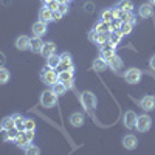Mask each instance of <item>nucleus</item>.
I'll return each mask as SVG.
<instances>
[{"instance_id": "nucleus-46", "label": "nucleus", "mask_w": 155, "mask_h": 155, "mask_svg": "<svg viewBox=\"0 0 155 155\" xmlns=\"http://www.w3.org/2000/svg\"><path fill=\"white\" fill-rule=\"evenodd\" d=\"M149 3H150L152 6H155V0H149Z\"/></svg>"}, {"instance_id": "nucleus-25", "label": "nucleus", "mask_w": 155, "mask_h": 155, "mask_svg": "<svg viewBox=\"0 0 155 155\" xmlns=\"http://www.w3.org/2000/svg\"><path fill=\"white\" fill-rule=\"evenodd\" d=\"M120 19H121V22H127V23H132V25L137 23V19H135V16H134L132 11H127V12H126V11H121Z\"/></svg>"}, {"instance_id": "nucleus-7", "label": "nucleus", "mask_w": 155, "mask_h": 155, "mask_svg": "<svg viewBox=\"0 0 155 155\" xmlns=\"http://www.w3.org/2000/svg\"><path fill=\"white\" fill-rule=\"evenodd\" d=\"M137 120H138V115L134 110H129V112L124 113L123 123H124V126L127 129H130V130H132V129H135V126H137Z\"/></svg>"}, {"instance_id": "nucleus-17", "label": "nucleus", "mask_w": 155, "mask_h": 155, "mask_svg": "<svg viewBox=\"0 0 155 155\" xmlns=\"http://www.w3.org/2000/svg\"><path fill=\"white\" fill-rule=\"evenodd\" d=\"M70 124H71L73 127H81V126L84 124V115H82L81 112L71 113V116H70Z\"/></svg>"}, {"instance_id": "nucleus-11", "label": "nucleus", "mask_w": 155, "mask_h": 155, "mask_svg": "<svg viewBox=\"0 0 155 155\" xmlns=\"http://www.w3.org/2000/svg\"><path fill=\"white\" fill-rule=\"evenodd\" d=\"M138 14H140L141 19H149V17H152V14H153V6H152L150 3H143V5L138 8Z\"/></svg>"}, {"instance_id": "nucleus-42", "label": "nucleus", "mask_w": 155, "mask_h": 155, "mask_svg": "<svg viewBox=\"0 0 155 155\" xmlns=\"http://www.w3.org/2000/svg\"><path fill=\"white\" fill-rule=\"evenodd\" d=\"M5 64H6V56L0 51V67H5Z\"/></svg>"}, {"instance_id": "nucleus-8", "label": "nucleus", "mask_w": 155, "mask_h": 155, "mask_svg": "<svg viewBox=\"0 0 155 155\" xmlns=\"http://www.w3.org/2000/svg\"><path fill=\"white\" fill-rule=\"evenodd\" d=\"M99 54H101V58L102 59H106V61H109L110 58H113L115 56V47L112 45V44H104V45H101V50H99Z\"/></svg>"}, {"instance_id": "nucleus-15", "label": "nucleus", "mask_w": 155, "mask_h": 155, "mask_svg": "<svg viewBox=\"0 0 155 155\" xmlns=\"http://www.w3.org/2000/svg\"><path fill=\"white\" fill-rule=\"evenodd\" d=\"M124 34L121 33V30H116V31H110L109 33V44H112L113 47H116L121 41H123Z\"/></svg>"}, {"instance_id": "nucleus-37", "label": "nucleus", "mask_w": 155, "mask_h": 155, "mask_svg": "<svg viewBox=\"0 0 155 155\" xmlns=\"http://www.w3.org/2000/svg\"><path fill=\"white\" fill-rule=\"evenodd\" d=\"M25 130H36V121L25 120Z\"/></svg>"}, {"instance_id": "nucleus-27", "label": "nucleus", "mask_w": 155, "mask_h": 155, "mask_svg": "<svg viewBox=\"0 0 155 155\" xmlns=\"http://www.w3.org/2000/svg\"><path fill=\"white\" fill-rule=\"evenodd\" d=\"M16 124H14V118L12 116H6V118L2 120V124H0V129L3 130H9V129H14Z\"/></svg>"}, {"instance_id": "nucleus-1", "label": "nucleus", "mask_w": 155, "mask_h": 155, "mask_svg": "<svg viewBox=\"0 0 155 155\" xmlns=\"http://www.w3.org/2000/svg\"><path fill=\"white\" fill-rule=\"evenodd\" d=\"M41 104L47 109H51L58 104V95L53 92V90H45V92L41 95Z\"/></svg>"}, {"instance_id": "nucleus-38", "label": "nucleus", "mask_w": 155, "mask_h": 155, "mask_svg": "<svg viewBox=\"0 0 155 155\" xmlns=\"http://www.w3.org/2000/svg\"><path fill=\"white\" fill-rule=\"evenodd\" d=\"M58 11L61 12L62 16H65L67 12H68V5H67V3H59V6H58Z\"/></svg>"}, {"instance_id": "nucleus-43", "label": "nucleus", "mask_w": 155, "mask_h": 155, "mask_svg": "<svg viewBox=\"0 0 155 155\" xmlns=\"http://www.w3.org/2000/svg\"><path fill=\"white\" fill-rule=\"evenodd\" d=\"M64 16L61 14V12L59 11H53V20H61Z\"/></svg>"}, {"instance_id": "nucleus-2", "label": "nucleus", "mask_w": 155, "mask_h": 155, "mask_svg": "<svg viewBox=\"0 0 155 155\" xmlns=\"http://www.w3.org/2000/svg\"><path fill=\"white\" fill-rule=\"evenodd\" d=\"M42 79H44L45 84L53 87L56 82H59V73H56L54 68H48L47 67L45 70H42Z\"/></svg>"}, {"instance_id": "nucleus-9", "label": "nucleus", "mask_w": 155, "mask_h": 155, "mask_svg": "<svg viewBox=\"0 0 155 155\" xmlns=\"http://www.w3.org/2000/svg\"><path fill=\"white\" fill-rule=\"evenodd\" d=\"M107 65L113 70V71H116V73H118V71H121L123 70V67H124V62H123V59L120 58V56H113V58H110L109 61H107Z\"/></svg>"}, {"instance_id": "nucleus-3", "label": "nucleus", "mask_w": 155, "mask_h": 155, "mask_svg": "<svg viewBox=\"0 0 155 155\" xmlns=\"http://www.w3.org/2000/svg\"><path fill=\"white\" fill-rule=\"evenodd\" d=\"M73 81H74V68H65L59 73V82L65 84L67 88L73 87Z\"/></svg>"}, {"instance_id": "nucleus-31", "label": "nucleus", "mask_w": 155, "mask_h": 155, "mask_svg": "<svg viewBox=\"0 0 155 155\" xmlns=\"http://www.w3.org/2000/svg\"><path fill=\"white\" fill-rule=\"evenodd\" d=\"M95 30L98 31V33H110V28H109V23H106V22H102V20H99L98 23H96V27H95Z\"/></svg>"}, {"instance_id": "nucleus-20", "label": "nucleus", "mask_w": 155, "mask_h": 155, "mask_svg": "<svg viewBox=\"0 0 155 155\" xmlns=\"http://www.w3.org/2000/svg\"><path fill=\"white\" fill-rule=\"evenodd\" d=\"M39 20H42V22H45V23L51 22V20H53V11L48 9L47 6L42 8L41 11H39Z\"/></svg>"}, {"instance_id": "nucleus-26", "label": "nucleus", "mask_w": 155, "mask_h": 155, "mask_svg": "<svg viewBox=\"0 0 155 155\" xmlns=\"http://www.w3.org/2000/svg\"><path fill=\"white\" fill-rule=\"evenodd\" d=\"M118 9H121V11H134V3L130 2V0H120L118 3L115 5Z\"/></svg>"}, {"instance_id": "nucleus-41", "label": "nucleus", "mask_w": 155, "mask_h": 155, "mask_svg": "<svg viewBox=\"0 0 155 155\" xmlns=\"http://www.w3.org/2000/svg\"><path fill=\"white\" fill-rule=\"evenodd\" d=\"M23 134H25V137H27L30 141H33V138H34V130H23Z\"/></svg>"}, {"instance_id": "nucleus-16", "label": "nucleus", "mask_w": 155, "mask_h": 155, "mask_svg": "<svg viewBox=\"0 0 155 155\" xmlns=\"http://www.w3.org/2000/svg\"><path fill=\"white\" fill-rule=\"evenodd\" d=\"M56 48H58V47H56L54 42H45L44 47H42L41 54L45 56V58H48V56H51V54H54V53H56Z\"/></svg>"}, {"instance_id": "nucleus-5", "label": "nucleus", "mask_w": 155, "mask_h": 155, "mask_svg": "<svg viewBox=\"0 0 155 155\" xmlns=\"http://www.w3.org/2000/svg\"><path fill=\"white\" fill-rule=\"evenodd\" d=\"M124 79L127 84H138L141 81V70L138 68H129L126 73H124Z\"/></svg>"}, {"instance_id": "nucleus-14", "label": "nucleus", "mask_w": 155, "mask_h": 155, "mask_svg": "<svg viewBox=\"0 0 155 155\" xmlns=\"http://www.w3.org/2000/svg\"><path fill=\"white\" fill-rule=\"evenodd\" d=\"M140 104H141V109H143V110L150 112V110L155 109V98L150 96V95H147V96H144L143 99H141Z\"/></svg>"}, {"instance_id": "nucleus-28", "label": "nucleus", "mask_w": 155, "mask_h": 155, "mask_svg": "<svg viewBox=\"0 0 155 155\" xmlns=\"http://www.w3.org/2000/svg\"><path fill=\"white\" fill-rule=\"evenodd\" d=\"M113 19H115V17H113L112 8H107V9H104V11L101 12V20H102V22H106V23L110 25V22H112Z\"/></svg>"}, {"instance_id": "nucleus-19", "label": "nucleus", "mask_w": 155, "mask_h": 155, "mask_svg": "<svg viewBox=\"0 0 155 155\" xmlns=\"http://www.w3.org/2000/svg\"><path fill=\"white\" fill-rule=\"evenodd\" d=\"M62 70L65 68H73V59L68 53H62L61 54V65H59Z\"/></svg>"}, {"instance_id": "nucleus-33", "label": "nucleus", "mask_w": 155, "mask_h": 155, "mask_svg": "<svg viewBox=\"0 0 155 155\" xmlns=\"http://www.w3.org/2000/svg\"><path fill=\"white\" fill-rule=\"evenodd\" d=\"M19 135V130L14 127V129H9V130H6V140L8 141H14Z\"/></svg>"}, {"instance_id": "nucleus-32", "label": "nucleus", "mask_w": 155, "mask_h": 155, "mask_svg": "<svg viewBox=\"0 0 155 155\" xmlns=\"http://www.w3.org/2000/svg\"><path fill=\"white\" fill-rule=\"evenodd\" d=\"M120 30H121V33H123L124 36H127V34H130V33H132V30H134V25H132V23H127V22H123Z\"/></svg>"}, {"instance_id": "nucleus-10", "label": "nucleus", "mask_w": 155, "mask_h": 155, "mask_svg": "<svg viewBox=\"0 0 155 155\" xmlns=\"http://www.w3.org/2000/svg\"><path fill=\"white\" fill-rule=\"evenodd\" d=\"M123 146L126 147V149H129V150H134V149H137V146H138V140H137V137L135 135H126L124 138H123Z\"/></svg>"}, {"instance_id": "nucleus-30", "label": "nucleus", "mask_w": 155, "mask_h": 155, "mask_svg": "<svg viewBox=\"0 0 155 155\" xmlns=\"http://www.w3.org/2000/svg\"><path fill=\"white\" fill-rule=\"evenodd\" d=\"M51 90H53V92H54L58 96H61V95H64V93L67 92V85H65V84H62V82H56Z\"/></svg>"}, {"instance_id": "nucleus-36", "label": "nucleus", "mask_w": 155, "mask_h": 155, "mask_svg": "<svg viewBox=\"0 0 155 155\" xmlns=\"http://www.w3.org/2000/svg\"><path fill=\"white\" fill-rule=\"evenodd\" d=\"M25 153H28V155H39V153H41V149L33 146V144H30L27 149H25Z\"/></svg>"}, {"instance_id": "nucleus-45", "label": "nucleus", "mask_w": 155, "mask_h": 155, "mask_svg": "<svg viewBox=\"0 0 155 155\" xmlns=\"http://www.w3.org/2000/svg\"><path fill=\"white\" fill-rule=\"evenodd\" d=\"M58 3H68V0H56Z\"/></svg>"}, {"instance_id": "nucleus-44", "label": "nucleus", "mask_w": 155, "mask_h": 155, "mask_svg": "<svg viewBox=\"0 0 155 155\" xmlns=\"http://www.w3.org/2000/svg\"><path fill=\"white\" fill-rule=\"evenodd\" d=\"M150 68L155 70V56H152V59H150Z\"/></svg>"}, {"instance_id": "nucleus-39", "label": "nucleus", "mask_w": 155, "mask_h": 155, "mask_svg": "<svg viewBox=\"0 0 155 155\" xmlns=\"http://www.w3.org/2000/svg\"><path fill=\"white\" fill-rule=\"evenodd\" d=\"M58 6H59V3L56 2V0H51L50 3H47V8L51 9V11H58Z\"/></svg>"}, {"instance_id": "nucleus-48", "label": "nucleus", "mask_w": 155, "mask_h": 155, "mask_svg": "<svg viewBox=\"0 0 155 155\" xmlns=\"http://www.w3.org/2000/svg\"><path fill=\"white\" fill-rule=\"evenodd\" d=\"M68 2H70V0H68Z\"/></svg>"}, {"instance_id": "nucleus-35", "label": "nucleus", "mask_w": 155, "mask_h": 155, "mask_svg": "<svg viewBox=\"0 0 155 155\" xmlns=\"http://www.w3.org/2000/svg\"><path fill=\"white\" fill-rule=\"evenodd\" d=\"M121 19H113L112 22H110V25H109V28H110V31H116V30H120L121 28Z\"/></svg>"}, {"instance_id": "nucleus-34", "label": "nucleus", "mask_w": 155, "mask_h": 155, "mask_svg": "<svg viewBox=\"0 0 155 155\" xmlns=\"http://www.w3.org/2000/svg\"><path fill=\"white\" fill-rule=\"evenodd\" d=\"M109 42V34L107 33H99L98 34V39H96V44L98 45H104Z\"/></svg>"}, {"instance_id": "nucleus-13", "label": "nucleus", "mask_w": 155, "mask_h": 155, "mask_svg": "<svg viewBox=\"0 0 155 155\" xmlns=\"http://www.w3.org/2000/svg\"><path fill=\"white\" fill-rule=\"evenodd\" d=\"M31 30H33L34 37H42V36L47 33V23L42 22V20H39V22H36V23L33 25Z\"/></svg>"}, {"instance_id": "nucleus-4", "label": "nucleus", "mask_w": 155, "mask_h": 155, "mask_svg": "<svg viewBox=\"0 0 155 155\" xmlns=\"http://www.w3.org/2000/svg\"><path fill=\"white\" fill-rule=\"evenodd\" d=\"M150 127H152V118H150L149 115H141V116H138L137 126H135V129H137L138 132H147Z\"/></svg>"}, {"instance_id": "nucleus-6", "label": "nucleus", "mask_w": 155, "mask_h": 155, "mask_svg": "<svg viewBox=\"0 0 155 155\" xmlns=\"http://www.w3.org/2000/svg\"><path fill=\"white\" fill-rule=\"evenodd\" d=\"M81 101H82V106L87 110H93L96 107V96L90 92H84L82 96H81Z\"/></svg>"}, {"instance_id": "nucleus-23", "label": "nucleus", "mask_w": 155, "mask_h": 155, "mask_svg": "<svg viewBox=\"0 0 155 155\" xmlns=\"http://www.w3.org/2000/svg\"><path fill=\"white\" fill-rule=\"evenodd\" d=\"M107 67H109V65H107V61L102 59L101 56L93 61V70H95V71H104Z\"/></svg>"}, {"instance_id": "nucleus-12", "label": "nucleus", "mask_w": 155, "mask_h": 155, "mask_svg": "<svg viewBox=\"0 0 155 155\" xmlns=\"http://www.w3.org/2000/svg\"><path fill=\"white\" fill-rule=\"evenodd\" d=\"M30 44H31V39L28 36H19L16 39V48L20 50V51L30 50Z\"/></svg>"}, {"instance_id": "nucleus-22", "label": "nucleus", "mask_w": 155, "mask_h": 155, "mask_svg": "<svg viewBox=\"0 0 155 155\" xmlns=\"http://www.w3.org/2000/svg\"><path fill=\"white\" fill-rule=\"evenodd\" d=\"M42 47H44V42H42L41 37H34L31 41V44H30V50L33 51V53H41Z\"/></svg>"}, {"instance_id": "nucleus-29", "label": "nucleus", "mask_w": 155, "mask_h": 155, "mask_svg": "<svg viewBox=\"0 0 155 155\" xmlns=\"http://www.w3.org/2000/svg\"><path fill=\"white\" fill-rule=\"evenodd\" d=\"M9 78H11V73L5 68V67H0V85H3L9 81Z\"/></svg>"}, {"instance_id": "nucleus-18", "label": "nucleus", "mask_w": 155, "mask_h": 155, "mask_svg": "<svg viewBox=\"0 0 155 155\" xmlns=\"http://www.w3.org/2000/svg\"><path fill=\"white\" fill-rule=\"evenodd\" d=\"M14 143H16V144L20 147V149H23V150H25V149H27V147L31 144V141H30L27 137H25V134H23V132H19L17 138L14 140Z\"/></svg>"}, {"instance_id": "nucleus-21", "label": "nucleus", "mask_w": 155, "mask_h": 155, "mask_svg": "<svg viewBox=\"0 0 155 155\" xmlns=\"http://www.w3.org/2000/svg\"><path fill=\"white\" fill-rule=\"evenodd\" d=\"M59 65H61V56H58L56 53L47 58V67L48 68H54L56 70Z\"/></svg>"}, {"instance_id": "nucleus-24", "label": "nucleus", "mask_w": 155, "mask_h": 155, "mask_svg": "<svg viewBox=\"0 0 155 155\" xmlns=\"http://www.w3.org/2000/svg\"><path fill=\"white\" fill-rule=\"evenodd\" d=\"M12 118H14L16 129H17L19 132H23L25 130V118H23L20 113H14V115H12Z\"/></svg>"}, {"instance_id": "nucleus-40", "label": "nucleus", "mask_w": 155, "mask_h": 155, "mask_svg": "<svg viewBox=\"0 0 155 155\" xmlns=\"http://www.w3.org/2000/svg\"><path fill=\"white\" fill-rule=\"evenodd\" d=\"M98 34H99V33H98V31H96V30L93 28L92 31H90V34H88V39H90V41H92V42H96V39H98Z\"/></svg>"}, {"instance_id": "nucleus-47", "label": "nucleus", "mask_w": 155, "mask_h": 155, "mask_svg": "<svg viewBox=\"0 0 155 155\" xmlns=\"http://www.w3.org/2000/svg\"><path fill=\"white\" fill-rule=\"evenodd\" d=\"M42 2H44V3L47 5V3H50V2H51V0H42Z\"/></svg>"}]
</instances>
